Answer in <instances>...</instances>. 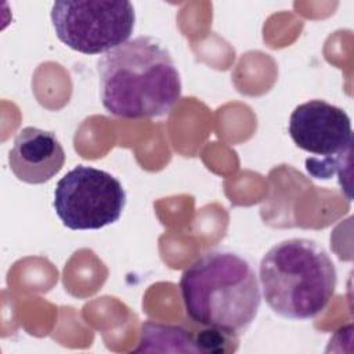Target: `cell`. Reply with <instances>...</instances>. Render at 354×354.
I'll return each instance as SVG.
<instances>
[{"label":"cell","instance_id":"cell-1","mask_svg":"<svg viewBox=\"0 0 354 354\" xmlns=\"http://www.w3.org/2000/svg\"><path fill=\"white\" fill-rule=\"evenodd\" d=\"M97 72L102 106L118 118H160L181 97L176 62L152 36H137L105 53Z\"/></svg>","mask_w":354,"mask_h":354},{"label":"cell","instance_id":"cell-2","mask_svg":"<svg viewBox=\"0 0 354 354\" xmlns=\"http://www.w3.org/2000/svg\"><path fill=\"white\" fill-rule=\"evenodd\" d=\"M178 286L191 321L236 336L252 325L261 304L254 270L231 250L201 254L183 271Z\"/></svg>","mask_w":354,"mask_h":354},{"label":"cell","instance_id":"cell-3","mask_svg":"<svg viewBox=\"0 0 354 354\" xmlns=\"http://www.w3.org/2000/svg\"><path fill=\"white\" fill-rule=\"evenodd\" d=\"M336 267L315 241L292 238L263 256L259 283L268 307L282 318L304 321L321 314L335 295Z\"/></svg>","mask_w":354,"mask_h":354},{"label":"cell","instance_id":"cell-4","mask_svg":"<svg viewBox=\"0 0 354 354\" xmlns=\"http://www.w3.org/2000/svg\"><path fill=\"white\" fill-rule=\"evenodd\" d=\"M51 24L69 48L88 55L105 54L126 43L136 25L130 1L61 0L53 3Z\"/></svg>","mask_w":354,"mask_h":354},{"label":"cell","instance_id":"cell-5","mask_svg":"<svg viewBox=\"0 0 354 354\" xmlns=\"http://www.w3.org/2000/svg\"><path fill=\"white\" fill-rule=\"evenodd\" d=\"M53 205L66 228L100 230L120 218L126 191L111 173L77 165L58 180Z\"/></svg>","mask_w":354,"mask_h":354},{"label":"cell","instance_id":"cell-6","mask_svg":"<svg viewBox=\"0 0 354 354\" xmlns=\"http://www.w3.org/2000/svg\"><path fill=\"white\" fill-rule=\"evenodd\" d=\"M289 134L300 149L321 158L351 153L350 116L324 100H310L297 105L289 119Z\"/></svg>","mask_w":354,"mask_h":354},{"label":"cell","instance_id":"cell-7","mask_svg":"<svg viewBox=\"0 0 354 354\" xmlns=\"http://www.w3.org/2000/svg\"><path fill=\"white\" fill-rule=\"evenodd\" d=\"M65 151L53 131L28 126L19 130L8 153L14 176L26 184H44L59 173Z\"/></svg>","mask_w":354,"mask_h":354}]
</instances>
